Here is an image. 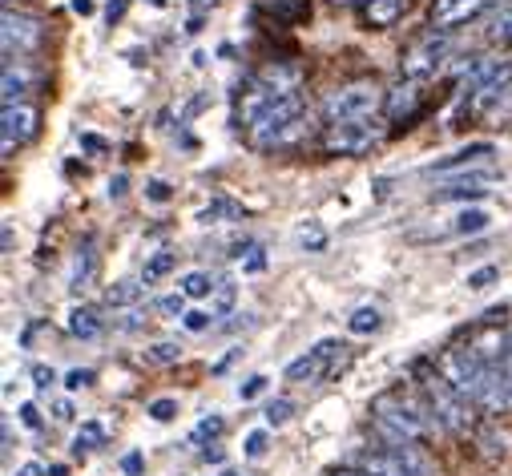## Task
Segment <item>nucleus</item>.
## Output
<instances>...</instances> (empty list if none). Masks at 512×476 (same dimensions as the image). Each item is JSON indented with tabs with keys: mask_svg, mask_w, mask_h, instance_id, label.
<instances>
[{
	"mask_svg": "<svg viewBox=\"0 0 512 476\" xmlns=\"http://www.w3.org/2000/svg\"><path fill=\"white\" fill-rule=\"evenodd\" d=\"M222 432V416H206V420H198V428L190 432V444H206V440H214Z\"/></svg>",
	"mask_w": 512,
	"mask_h": 476,
	"instance_id": "f704fd0d",
	"label": "nucleus"
},
{
	"mask_svg": "<svg viewBox=\"0 0 512 476\" xmlns=\"http://www.w3.org/2000/svg\"><path fill=\"white\" fill-rule=\"evenodd\" d=\"M383 142V126L375 117H359V122H339L323 134V150L327 154H343V158H359L367 154L371 146Z\"/></svg>",
	"mask_w": 512,
	"mask_h": 476,
	"instance_id": "423d86ee",
	"label": "nucleus"
},
{
	"mask_svg": "<svg viewBox=\"0 0 512 476\" xmlns=\"http://www.w3.org/2000/svg\"><path fill=\"white\" fill-rule=\"evenodd\" d=\"M65 327H69L73 339H97L101 335V315L93 307H73L69 319H65Z\"/></svg>",
	"mask_w": 512,
	"mask_h": 476,
	"instance_id": "a211bd4d",
	"label": "nucleus"
},
{
	"mask_svg": "<svg viewBox=\"0 0 512 476\" xmlns=\"http://www.w3.org/2000/svg\"><path fill=\"white\" fill-rule=\"evenodd\" d=\"M146 194H150V202H170V186L166 182H150Z\"/></svg>",
	"mask_w": 512,
	"mask_h": 476,
	"instance_id": "de8ad7c7",
	"label": "nucleus"
},
{
	"mask_svg": "<svg viewBox=\"0 0 512 476\" xmlns=\"http://www.w3.org/2000/svg\"><path fill=\"white\" fill-rule=\"evenodd\" d=\"M49 476H69V472H65V468H61V464H57V468H53V472H49Z\"/></svg>",
	"mask_w": 512,
	"mask_h": 476,
	"instance_id": "13d9d810",
	"label": "nucleus"
},
{
	"mask_svg": "<svg viewBox=\"0 0 512 476\" xmlns=\"http://www.w3.org/2000/svg\"><path fill=\"white\" fill-rule=\"evenodd\" d=\"M484 41H488V45H508V41H512V0H508V5H500V9L488 17Z\"/></svg>",
	"mask_w": 512,
	"mask_h": 476,
	"instance_id": "6ab92c4d",
	"label": "nucleus"
},
{
	"mask_svg": "<svg viewBox=\"0 0 512 476\" xmlns=\"http://www.w3.org/2000/svg\"><path fill=\"white\" fill-rule=\"evenodd\" d=\"M230 307H234V283H230V279H218V291H214L210 311H214V315H230Z\"/></svg>",
	"mask_w": 512,
	"mask_h": 476,
	"instance_id": "2f4dec72",
	"label": "nucleus"
},
{
	"mask_svg": "<svg viewBox=\"0 0 512 476\" xmlns=\"http://www.w3.org/2000/svg\"><path fill=\"white\" fill-rule=\"evenodd\" d=\"M488 194V186H448V190H440L436 198L440 202H476V198H484Z\"/></svg>",
	"mask_w": 512,
	"mask_h": 476,
	"instance_id": "7c9ffc66",
	"label": "nucleus"
},
{
	"mask_svg": "<svg viewBox=\"0 0 512 476\" xmlns=\"http://www.w3.org/2000/svg\"><path fill=\"white\" fill-rule=\"evenodd\" d=\"M150 416H154L158 424L174 420V416H178V400H154V404H150Z\"/></svg>",
	"mask_w": 512,
	"mask_h": 476,
	"instance_id": "a19ab883",
	"label": "nucleus"
},
{
	"mask_svg": "<svg viewBox=\"0 0 512 476\" xmlns=\"http://www.w3.org/2000/svg\"><path fill=\"white\" fill-rule=\"evenodd\" d=\"M121 472H125V476H142V472H146V456H142V452H125V456H121Z\"/></svg>",
	"mask_w": 512,
	"mask_h": 476,
	"instance_id": "79ce46f5",
	"label": "nucleus"
},
{
	"mask_svg": "<svg viewBox=\"0 0 512 476\" xmlns=\"http://www.w3.org/2000/svg\"><path fill=\"white\" fill-rule=\"evenodd\" d=\"M420 388H424L428 408H432V416H436V424L444 432H452V436H476V412H472V404L444 380L440 368H424L420 364Z\"/></svg>",
	"mask_w": 512,
	"mask_h": 476,
	"instance_id": "f03ea898",
	"label": "nucleus"
},
{
	"mask_svg": "<svg viewBox=\"0 0 512 476\" xmlns=\"http://www.w3.org/2000/svg\"><path fill=\"white\" fill-rule=\"evenodd\" d=\"M371 416H375L383 440H412V444H420V440H428V436L440 428L436 416H432V408L416 404V400L404 396V392H383V396H375Z\"/></svg>",
	"mask_w": 512,
	"mask_h": 476,
	"instance_id": "f257e3e1",
	"label": "nucleus"
},
{
	"mask_svg": "<svg viewBox=\"0 0 512 476\" xmlns=\"http://www.w3.org/2000/svg\"><path fill=\"white\" fill-rule=\"evenodd\" d=\"M440 372L444 380L468 400V404H480L484 396V380H488V360L472 347V343H456L440 355Z\"/></svg>",
	"mask_w": 512,
	"mask_h": 476,
	"instance_id": "20e7f679",
	"label": "nucleus"
},
{
	"mask_svg": "<svg viewBox=\"0 0 512 476\" xmlns=\"http://www.w3.org/2000/svg\"><path fill=\"white\" fill-rule=\"evenodd\" d=\"M81 150L101 154V150H105V138H97V134H81Z\"/></svg>",
	"mask_w": 512,
	"mask_h": 476,
	"instance_id": "09e8293b",
	"label": "nucleus"
},
{
	"mask_svg": "<svg viewBox=\"0 0 512 476\" xmlns=\"http://www.w3.org/2000/svg\"><path fill=\"white\" fill-rule=\"evenodd\" d=\"M194 5H198V13H202V9H214L218 0H194Z\"/></svg>",
	"mask_w": 512,
	"mask_h": 476,
	"instance_id": "4d7b16f0",
	"label": "nucleus"
},
{
	"mask_svg": "<svg viewBox=\"0 0 512 476\" xmlns=\"http://www.w3.org/2000/svg\"><path fill=\"white\" fill-rule=\"evenodd\" d=\"M186 291H178V295H166V299H158V311H162V319H186Z\"/></svg>",
	"mask_w": 512,
	"mask_h": 476,
	"instance_id": "473e14b6",
	"label": "nucleus"
},
{
	"mask_svg": "<svg viewBox=\"0 0 512 476\" xmlns=\"http://www.w3.org/2000/svg\"><path fill=\"white\" fill-rule=\"evenodd\" d=\"M303 134H307L303 93H287V97H279V105L263 117V122L250 130V142L259 150H283V146H295Z\"/></svg>",
	"mask_w": 512,
	"mask_h": 476,
	"instance_id": "7ed1b4c3",
	"label": "nucleus"
},
{
	"mask_svg": "<svg viewBox=\"0 0 512 476\" xmlns=\"http://www.w3.org/2000/svg\"><path fill=\"white\" fill-rule=\"evenodd\" d=\"M363 472H367V476H404L400 464H396L388 452H367V456H363Z\"/></svg>",
	"mask_w": 512,
	"mask_h": 476,
	"instance_id": "bb28decb",
	"label": "nucleus"
},
{
	"mask_svg": "<svg viewBox=\"0 0 512 476\" xmlns=\"http://www.w3.org/2000/svg\"><path fill=\"white\" fill-rule=\"evenodd\" d=\"M388 452L396 464H400V472L404 476H436V468H432V460L420 452V444H412V440H388Z\"/></svg>",
	"mask_w": 512,
	"mask_h": 476,
	"instance_id": "4468645a",
	"label": "nucleus"
},
{
	"mask_svg": "<svg viewBox=\"0 0 512 476\" xmlns=\"http://www.w3.org/2000/svg\"><path fill=\"white\" fill-rule=\"evenodd\" d=\"M150 5H158V9H162V5H166V0H150Z\"/></svg>",
	"mask_w": 512,
	"mask_h": 476,
	"instance_id": "bf43d9fd",
	"label": "nucleus"
},
{
	"mask_svg": "<svg viewBox=\"0 0 512 476\" xmlns=\"http://www.w3.org/2000/svg\"><path fill=\"white\" fill-rule=\"evenodd\" d=\"M146 287H150V283H142V279L109 283V287H105V303H109V307H134V303L146 299Z\"/></svg>",
	"mask_w": 512,
	"mask_h": 476,
	"instance_id": "dca6fc26",
	"label": "nucleus"
},
{
	"mask_svg": "<svg viewBox=\"0 0 512 476\" xmlns=\"http://www.w3.org/2000/svg\"><path fill=\"white\" fill-rule=\"evenodd\" d=\"M25 93H29V73H25V69L5 65V89H0L5 105H21V97H25Z\"/></svg>",
	"mask_w": 512,
	"mask_h": 476,
	"instance_id": "b1692460",
	"label": "nucleus"
},
{
	"mask_svg": "<svg viewBox=\"0 0 512 476\" xmlns=\"http://www.w3.org/2000/svg\"><path fill=\"white\" fill-rule=\"evenodd\" d=\"M105 17H109V25L121 21V17H125V0H109V5H105Z\"/></svg>",
	"mask_w": 512,
	"mask_h": 476,
	"instance_id": "8fccbe9b",
	"label": "nucleus"
},
{
	"mask_svg": "<svg viewBox=\"0 0 512 476\" xmlns=\"http://www.w3.org/2000/svg\"><path fill=\"white\" fill-rule=\"evenodd\" d=\"M17 476H45V464L41 460H29V464L17 468Z\"/></svg>",
	"mask_w": 512,
	"mask_h": 476,
	"instance_id": "3c124183",
	"label": "nucleus"
},
{
	"mask_svg": "<svg viewBox=\"0 0 512 476\" xmlns=\"http://www.w3.org/2000/svg\"><path fill=\"white\" fill-rule=\"evenodd\" d=\"M299 243H303L307 251H323L327 234H323V226H319V222H311V226H303V230H299Z\"/></svg>",
	"mask_w": 512,
	"mask_h": 476,
	"instance_id": "e433bc0d",
	"label": "nucleus"
},
{
	"mask_svg": "<svg viewBox=\"0 0 512 476\" xmlns=\"http://www.w3.org/2000/svg\"><path fill=\"white\" fill-rule=\"evenodd\" d=\"M101 444H105V424L85 420V424L77 428V436H73V456H85V452H93V448H101Z\"/></svg>",
	"mask_w": 512,
	"mask_h": 476,
	"instance_id": "5701e85b",
	"label": "nucleus"
},
{
	"mask_svg": "<svg viewBox=\"0 0 512 476\" xmlns=\"http://www.w3.org/2000/svg\"><path fill=\"white\" fill-rule=\"evenodd\" d=\"M69 9H73L77 17H89V13L97 9V5H93V0H69Z\"/></svg>",
	"mask_w": 512,
	"mask_h": 476,
	"instance_id": "864d4df0",
	"label": "nucleus"
},
{
	"mask_svg": "<svg viewBox=\"0 0 512 476\" xmlns=\"http://www.w3.org/2000/svg\"><path fill=\"white\" fill-rule=\"evenodd\" d=\"M238 218H246V210L234 202V198H214L206 210H198V222H238Z\"/></svg>",
	"mask_w": 512,
	"mask_h": 476,
	"instance_id": "412c9836",
	"label": "nucleus"
},
{
	"mask_svg": "<svg viewBox=\"0 0 512 476\" xmlns=\"http://www.w3.org/2000/svg\"><path fill=\"white\" fill-rule=\"evenodd\" d=\"M496 279H500V267H480V271L468 275V287H472V291H484V287H492Z\"/></svg>",
	"mask_w": 512,
	"mask_h": 476,
	"instance_id": "4c0bfd02",
	"label": "nucleus"
},
{
	"mask_svg": "<svg viewBox=\"0 0 512 476\" xmlns=\"http://www.w3.org/2000/svg\"><path fill=\"white\" fill-rule=\"evenodd\" d=\"M182 291H186L190 299H202V295H214V291H218V279L206 275V271H190V275L182 279Z\"/></svg>",
	"mask_w": 512,
	"mask_h": 476,
	"instance_id": "cd10ccee",
	"label": "nucleus"
},
{
	"mask_svg": "<svg viewBox=\"0 0 512 476\" xmlns=\"http://www.w3.org/2000/svg\"><path fill=\"white\" fill-rule=\"evenodd\" d=\"M383 109H388L392 122L408 126L412 117H416V109H420V81H408L404 77L396 89H388V101H383Z\"/></svg>",
	"mask_w": 512,
	"mask_h": 476,
	"instance_id": "ddd939ff",
	"label": "nucleus"
},
{
	"mask_svg": "<svg viewBox=\"0 0 512 476\" xmlns=\"http://www.w3.org/2000/svg\"><path fill=\"white\" fill-rule=\"evenodd\" d=\"M492 146L488 142H472V146H464V150H456L452 158H440L436 166H428V174H436V178H456V174H468V170H484L488 162H492Z\"/></svg>",
	"mask_w": 512,
	"mask_h": 476,
	"instance_id": "f8f14e48",
	"label": "nucleus"
},
{
	"mask_svg": "<svg viewBox=\"0 0 512 476\" xmlns=\"http://www.w3.org/2000/svg\"><path fill=\"white\" fill-rule=\"evenodd\" d=\"M37 122L41 113L33 105H5V113H0V146H5V154L25 146L37 134Z\"/></svg>",
	"mask_w": 512,
	"mask_h": 476,
	"instance_id": "9d476101",
	"label": "nucleus"
},
{
	"mask_svg": "<svg viewBox=\"0 0 512 476\" xmlns=\"http://www.w3.org/2000/svg\"><path fill=\"white\" fill-rule=\"evenodd\" d=\"M93 279H97V255H93V247L85 243L77 255H73V271H69V287L73 291H85V287H93Z\"/></svg>",
	"mask_w": 512,
	"mask_h": 476,
	"instance_id": "f3484780",
	"label": "nucleus"
},
{
	"mask_svg": "<svg viewBox=\"0 0 512 476\" xmlns=\"http://www.w3.org/2000/svg\"><path fill=\"white\" fill-rule=\"evenodd\" d=\"M69 416H73V404L69 400H57L53 404V420H69Z\"/></svg>",
	"mask_w": 512,
	"mask_h": 476,
	"instance_id": "5fc2aeb1",
	"label": "nucleus"
},
{
	"mask_svg": "<svg viewBox=\"0 0 512 476\" xmlns=\"http://www.w3.org/2000/svg\"><path fill=\"white\" fill-rule=\"evenodd\" d=\"M488 226H492V214H488L484 206H468V210H460L456 222H452L456 234H480V230H488Z\"/></svg>",
	"mask_w": 512,
	"mask_h": 476,
	"instance_id": "4be33fe9",
	"label": "nucleus"
},
{
	"mask_svg": "<svg viewBox=\"0 0 512 476\" xmlns=\"http://www.w3.org/2000/svg\"><path fill=\"white\" fill-rule=\"evenodd\" d=\"M238 267H242L246 275L263 271V267H267V255H263V247H259V243H246V247H238Z\"/></svg>",
	"mask_w": 512,
	"mask_h": 476,
	"instance_id": "c756f323",
	"label": "nucleus"
},
{
	"mask_svg": "<svg viewBox=\"0 0 512 476\" xmlns=\"http://www.w3.org/2000/svg\"><path fill=\"white\" fill-rule=\"evenodd\" d=\"M182 323H186V331H194V335H198V331H206V327L214 323V311H186V319H182Z\"/></svg>",
	"mask_w": 512,
	"mask_h": 476,
	"instance_id": "ea45409f",
	"label": "nucleus"
},
{
	"mask_svg": "<svg viewBox=\"0 0 512 476\" xmlns=\"http://www.w3.org/2000/svg\"><path fill=\"white\" fill-rule=\"evenodd\" d=\"M480 440H484V448H488L492 456H496V452H508V436H492V432H484Z\"/></svg>",
	"mask_w": 512,
	"mask_h": 476,
	"instance_id": "49530a36",
	"label": "nucleus"
},
{
	"mask_svg": "<svg viewBox=\"0 0 512 476\" xmlns=\"http://www.w3.org/2000/svg\"><path fill=\"white\" fill-rule=\"evenodd\" d=\"M222 476H238V472H230V468H226V472H222Z\"/></svg>",
	"mask_w": 512,
	"mask_h": 476,
	"instance_id": "052dcab7",
	"label": "nucleus"
},
{
	"mask_svg": "<svg viewBox=\"0 0 512 476\" xmlns=\"http://www.w3.org/2000/svg\"><path fill=\"white\" fill-rule=\"evenodd\" d=\"M375 109H379V85H371V81L343 85V89H335V93L323 101V117H327V126L359 122V117H375Z\"/></svg>",
	"mask_w": 512,
	"mask_h": 476,
	"instance_id": "39448f33",
	"label": "nucleus"
},
{
	"mask_svg": "<svg viewBox=\"0 0 512 476\" xmlns=\"http://www.w3.org/2000/svg\"><path fill=\"white\" fill-rule=\"evenodd\" d=\"M331 476H367L363 468H339V472H331Z\"/></svg>",
	"mask_w": 512,
	"mask_h": 476,
	"instance_id": "6e6d98bb",
	"label": "nucleus"
},
{
	"mask_svg": "<svg viewBox=\"0 0 512 476\" xmlns=\"http://www.w3.org/2000/svg\"><path fill=\"white\" fill-rule=\"evenodd\" d=\"M89 384H93V372H89V368H73V372L65 376V388H69V392H81V388H89Z\"/></svg>",
	"mask_w": 512,
	"mask_h": 476,
	"instance_id": "37998d69",
	"label": "nucleus"
},
{
	"mask_svg": "<svg viewBox=\"0 0 512 476\" xmlns=\"http://www.w3.org/2000/svg\"><path fill=\"white\" fill-rule=\"evenodd\" d=\"M379 323H383V315H379V307H355L351 311V319H347V327L355 331V335H371V331H379Z\"/></svg>",
	"mask_w": 512,
	"mask_h": 476,
	"instance_id": "a878e982",
	"label": "nucleus"
},
{
	"mask_svg": "<svg viewBox=\"0 0 512 476\" xmlns=\"http://www.w3.org/2000/svg\"><path fill=\"white\" fill-rule=\"evenodd\" d=\"M33 384H37V392H49V388L57 384V372L45 368V364H37V368H33Z\"/></svg>",
	"mask_w": 512,
	"mask_h": 476,
	"instance_id": "a18cd8bd",
	"label": "nucleus"
},
{
	"mask_svg": "<svg viewBox=\"0 0 512 476\" xmlns=\"http://www.w3.org/2000/svg\"><path fill=\"white\" fill-rule=\"evenodd\" d=\"M448 53H452V41L444 33H428V37L408 45V53L400 57V69H404L408 81H428V77H436L444 69Z\"/></svg>",
	"mask_w": 512,
	"mask_h": 476,
	"instance_id": "0eeeda50",
	"label": "nucleus"
},
{
	"mask_svg": "<svg viewBox=\"0 0 512 476\" xmlns=\"http://www.w3.org/2000/svg\"><path fill=\"white\" fill-rule=\"evenodd\" d=\"M178 360H182V347H178V343H170V339H162V343L146 347V364H178Z\"/></svg>",
	"mask_w": 512,
	"mask_h": 476,
	"instance_id": "c85d7f7f",
	"label": "nucleus"
},
{
	"mask_svg": "<svg viewBox=\"0 0 512 476\" xmlns=\"http://www.w3.org/2000/svg\"><path fill=\"white\" fill-rule=\"evenodd\" d=\"M242 452H246L250 460H259V456L267 452V428H254V432H246V440H242Z\"/></svg>",
	"mask_w": 512,
	"mask_h": 476,
	"instance_id": "c9c22d12",
	"label": "nucleus"
},
{
	"mask_svg": "<svg viewBox=\"0 0 512 476\" xmlns=\"http://www.w3.org/2000/svg\"><path fill=\"white\" fill-rule=\"evenodd\" d=\"M125 186H130V178H125V174H117V178L109 182V198H121V194H125Z\"/></svg>",
	"mask_w": 512,
	"mask_h": 476,
	"instance_id": "603ef678",
	"label": "nucleus"
},
{
	"mask_svg": "<svg viewBox=\"0 0 512 476\" xmlns=\"http://www.w3.org/2000/svg\"><path fill=\"white\" fill-rule=\"evenodd\" d=\"M408 9V0H363V25L367 29H392Z\"/></svg>",
	"mask_w": 512,
	"mask_h": 476,
	"instance_id": "2eb2a0df",
	"label": "nucleus"
},
{
	"mask_svg": "<svg viewBox=\"0 0 512 476\" xmlns=\"http://www.w3.org/2000/svg\"><path fill=\"white\" fill-rule=\"evenodd\" d=\"M343 5H347V0H343Z\"/></svg>",
	"mask_w": 512,
	"mask_h": 476,
	"instance_id": "680f3d73",
	"label": "nucleus"
},
{
	"mask_svg": "<svg viewBox=\"0 0 512 476\" xmlns=\"http://www.w3.org/2000/svg\"><path fill=\"white\" fill-rule=\"evenodd\" d=\"M291 412H295V404H291V400H271L263 416H267V424H271V428H283V424L291 420Z\"/></svg>",
	"mask_w": 512,
	"mask_h": 476,
	"instance_id": "72a5a7b5",
	"label": "nucleus"
},
{
	"mask_svg": "<svg viewBox=\"0 0 512 476\" xmlns=\"http://www.w3.org/2000/svg\"><path fill=\"white\" fill-rule=\"evenodd\" d=\"M339 347H343L339 339H319L311 351H303L299 360L287 364L283 380H291V384H319V380L335 376V368H339Z\"/></svg>",
	"mask_w": 512,
	"mask_h": 476,
	"instance_id": "6e6552de",
	"label": "nucleus"
},
{
	"mask_svg": "<svg viewBox=\"0 0 512 476\" xmlns=\"http://www.w3.org/2000/svg\"><path fill=\"white\" fill-rule=\"evenodd\" d=\"M174 267H178V255H174V251H158V255H150V259H146L142 283H158V279H166Z\"/></svg>",
	"mask_w": 512,
	"mask_h": 476,
	"instance_id": "393cba45",
	"label": "nucleus"
},
{
	"mask_svg": "<svg viewBox=\"0 0 512 476\" xmlns=\"http://www.w3.org/2000/svg\"><path fill=\"white\" fill-rule=\"evenodd\" d=\"M492 5V0H432V9H428V25L432 33H448L472 17H480L484 9Z\"/></svg>",
	"mask_w": 512,
	"mask_h": 476,
	"instance_id": "9b49d317",
	"label": "nucleus"
},
{
	"mask_svg": "<svg viewBox=\"0 0 512 476\" xmlns=\"http://www.w3.org/2000/svg\"><path fill=\"white\" fill-rule=\"evenodd\" d=\"M21 424H25V428H33V432H41V428H45L41 408H37V404H21Z\"/></svg>",
	"mask_w": 512,
	"mask_h": 476,
	"instance_id": "c03bdc74",
	"label": "nucleus"
},
{
	"mask_svg": "<svg viewBox=\"0 0 512 476\" xmlns=\"http://www.w3.org/2000/svg\"><path fill=\"white\" fill-rule=\"evenodd\" d=\"M267 392V376H250L246 384H238V400H259Z\"/></svg>",
	"mask_w": 512,
	"mask_h": 476,
	"instance_id": "58836bf2",
	"label": "nucleus"
},
{
	"mask_svg": "<svg viewBox=\"0 0 512 476\" xmlns=\"http://www.w3.org/2000/svg\"><path fill=\"white\" fill-rule=\"evenodd\" d=\"M263 9L275 13L283 25H299L311 17V0H263Z\"/></svg>",
	"mask_w": 512,
	"mask_h": 476,
	"instance_id": "aec40b11",
	"label": "nucleus"
},
{
	"mask_svg": "<svg viewBox=\"0 0 512 476\" xmlns=\"http://www.w3.org/2000/svg\"><path fill=\"white\" fill-rule=\"evenodd\" d=\"M41 21L37 17H25V13H13L5 9V25H0V45H5V57L13 65V57H25V53H37L41 49Z\"/></svg>",
	"mask_w": 512,
	"mask_h": 476,
	"instance_id": "1a4fd4ad",
	"label": "nucleus"
}]
</instances>
